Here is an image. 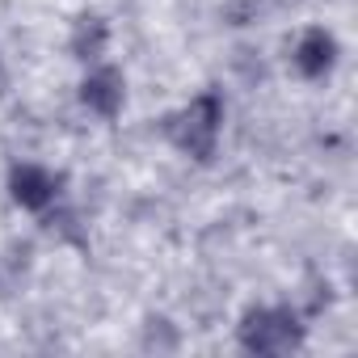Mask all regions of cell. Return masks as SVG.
Listing matches in <instances>:
<instances>
[{
  "mask_svg": "<svg viewBox=\"0 0 358 358\" xmlns=\"http://www.w3.org/2000/svg\"><path fill=\"white\" fill-rule=\"evenodd\" d=\"M337 55H341V47H337L333 30L308 26V30L295 38V47H291V68H295L303 80H324V76L337 68Z\"/></svg>",
  "mask_w": 358,
  "mask_h": 358,
  "instance_id": "5",
  "label": "cell"
},
{
  "mask_svg": "<svg viewBox=\"0 0 358 358\" xmlns=\"http://www.w3.org/2000/svg\"><path fill=\"white\" fill-rule=\"evenodd\" d=\"M106 47H110V26H106V17H76V26H72V34H68V51H72V59H85V64H97L101 55H106Z\"/></svg>",
  "mask_w": 358,
  "mask_h": 358,
  "instance_id": "6",
  "label": "cell"
},
{
  "mask_svg": "<svg viewBox=\"0 0 358 358\" xmlns=\"http://www.w3.org/2000/svg\"><path fill=\"white\" fill-rule=\"evenodd\" d=\"M236 341H241V350H249V354L274 358V354H295V350H303L308 329H303L299 312L287 308V303H253V308H245V316H241V324H236Z\"/></svg>",
  "mask_w": 358,
  "mask_h": 358,
  "instance_id": "2",
  "label": "cell"
},
{
  "mask_svg": "<svg viewBox=\"0 0 358 358\" xmlns=\"http://www.w3.org/2000/svg\"><path fill=\"white\" fill-rule=\"evenodd\" d=\"M160 131L186 160L207 164L215 156V148H220V135H224V97L215 89H203L182 110H173Z\"/></svg>",
  "mask_w": 358,
  "mask_h": 358,
  "instance_id": "1",
  "label": "cell"
},
{
  "mask_svg": "<svg viewBox=\"0 0 358 358\" xmlns=\"http://www.w3.org/2000/svg\"><path fill=\"white\" fill-rule=\"evenodd\" d=\"M80 106L106 122H114L127 106V76L114 64H97L89 68V76L80 80Z\"/></svg>",
  "mask_w": 358,
  "mask_h": 358,
  "instance_id": "4",
  "label": "cell"
},
{
  "mask_svg": "<svg viewBox=\"0 0 358 358\" xmlns=\"http://www.w3.org/2000/svg\"><path fill=\"white\" fill-rule=\"evenodd\" d=\"M64 194V173L47 169V164H34V160H22L9 169V199L22 207V211H51Z\"/></svg>",
  "mask_w": 358,
  "mask_h": 358,
  "instance_id": "3",
  "label": "cell"
},
{
  "mask_svg": "<svg viewBox=\"0 0 358 358\" xmlns=\"http://www.w3.org/2000/svg\"><path fill=\"white\" fill-rule=\"evenodd\" d=\"M0 89H5V64H0Z\"/></svg>",
  "mask_w": 358,
  "mask_h": 358,
  "instance_id": "7",
  "label": "cell"
}]
</instances>
